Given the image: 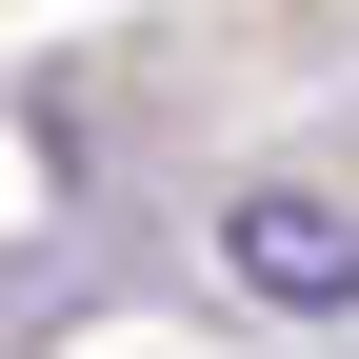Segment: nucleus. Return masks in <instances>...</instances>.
I'll list each match as a JSON object with an SVG mask.
<instances>
[{
    "label": "nucleus",
    "instance_id": "nucleus-1",
    "mask_svg": "<svg viewBox=\"0 0 359 359\" xmlns=\"http://www.w3.org/2000/svg\"><path fill=\"white\" fill-rule=\"evenodd\" d=\"M219 259H240L259 299H299V320H320V299H359V219H339V200H299V180H259V200L219 219Z\"/></svg>",
    "mask_w": 359,
    "mask_h": 359
}]
</instances>
